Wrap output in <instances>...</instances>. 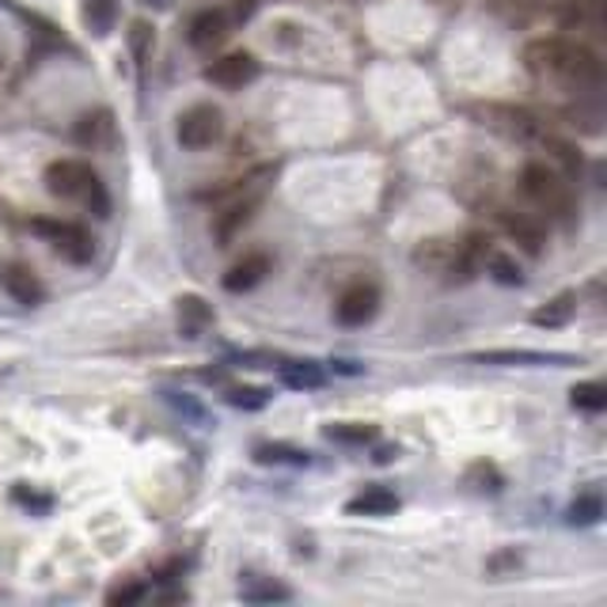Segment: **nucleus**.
Listing matches in <instances>:
<instances>
[{"instance_id":"obj_33","label":"nucleus","mask_w":607,"mask_h":607,"mask_svg":"<svg viewBox=\"0 0 607 607\" xmlns=\"http://www.w3.org/2000/svg\"><path fill=\"white\" fill-rule=\"evenodd\" d=\"M395 455H399L395 449H380V452H377V463H391Z\"/></svg>"},{"instance_id":"obj_32","label":"nucleus","mask_w":607,"mask_h":607,"mask_svg":"<svg viewBox=\"0 0 607 607\" xmlns=\"http://www.w3.org/2000/svg\"><path fill=\"white\" fill-rule=\"evenodd\" d=\"M141 8H152V12H167V8H175V0H137Z\"/></svg>"},{"instance_id":"obj_24","label":"nucleus","mask_w":607,"mask_h":607,"mask_svg":"<svg viewBox=\"0 0 607 607\" xmlns=\"http://www.w3.org/2000/svg\"><path fill=\"white\" fill-rule=\"evenodd\" d=\"M566 521L574 528H588V524H600L604 521V497L600 494H582L574 505H569Z\"/></svg>"},{"instance_id":"obj_21","label":"nucleus","mask_w":607,"mask_h":607,"mask_svg":"<svg viewBox=\"0 0 607 607\" xmlns=\"http://www.w3.org/2000/svg\"><path fill=\"white\" fill-rule=\"evenodd\" d=\"M80 16H84L88 31H92L95 39H106V34L114 31V23H119V0H84Z\"/></svg>"},{"instance_id":"obj_14","label":"nucleus","mask_w":607,"mask_h":607,"mask_svg":"<svg viewBox=\"0 0 607 607\" xmlns=\"http://www.w3.org/2000/svg\"><path fill=\"white\" fill-rule=\"evenodd\" d=\"M502 228L516 244L524 247L528 255H543V244H547V228L532 217V213H516V209H505L502 213Z\"/></svg>"},{"instance_id":"obj_12","label":"nucleus","mask_w":607,"mask_h":607,"mask_svg":"<svg viewBox=\"0 0 607 607\" xmlns=\"http://www.w3.org/2000/svg\"><path fill=\"white\" fill-rule=\"evenodd\" d=\"M0 285H4V292L12 297L16 304H23V308H39L42 300H47V285L34 278L27 266L12 263L4 266V274H0Z\"/></svg>"},{"instance_id":"obj_28","label":"nucleus","mask_w":607,"mask_h":607,"mask_svg":"<svg viewBox=\"0 0 607 607\" xmlns=\"http://www.w3.org/2000/svg\"><path fill=\"white\" fill-rule=\"evenodd\" d=\"M152 42H156V34H152V23L148 20H133L130 23V50H133V61H137V65H145V61H148Z\"/></svg>"},{"instance_id":"obj_25","label":"nucleus","mask_w":607,"mask_h":607,"mask_svg":"<svg viewBox=\"0 0 607 607\" xmlns=\"http://www.w3.org/2000/svg\"><path fill=\"white\" fill-rule=\"evenodd\" d=\"M569 403L577 410H588V414H600V410H607V388L600 380H585L569 391Z\"/></svg>"},{"instance_id":"obj_23","label":"nucleus","mask_w":607,"mask_h":607,"mask_svg":"<svg viewBox=\"0 0 607 607\" xmlns=\"http://www.w3.org/2000/svg\"><path fill=\"white\" fill-rule=\"evenodd\" d=\"M255 460L266 463V467H270V463H278V467H281V463H285V467H308L311 455L304 452V449H292V444H258Z\"/></svg>"},{"instance_id":"obj_16","label":"nucleus","mask_w":607,"mask_h":607,"mask_svg":"<svg viewBox=\"0 0 607 607\" xmlns=\"http://www.w3.org/2000/svg\"><path fill=\"white\" fill-rule=\"evenodd\" d=\"M577 292H558V297H551L547 304H539V308L532 311V323L535 327H547V330H558L566 327L569 319L577 316Z\"/></svg>"},{"instance_id":"obj_8","label":"nucleus","mask_w":607,"mask_h":607,"mask_svg":"<svg viewBox=\"0 0 607 607\" xmlns=\"http://www.w3.org/2000/svg\"><path fill=\"white\" fill-rule=\"evenodd\" d=\"M255 76H258V58L247 50L225 53V58H217L213 65H205V80L225 88V92H239V88H247Z\"/></svg>"},{"instance_id":"obj_22","label":"nucleus","mask_w":607,"mask_h":607,"mask_svg":"<svg viewBox=\"0 0 607 607\" xmlns=\"http://www.w3.org/2000/svg\"><path fill=\"white\" fill-rule=\"evenodd\" d=\"M281 380L289 383V388H297V391H316V388H323L327 383V372L319 369V364H311V361H285L281 364Z\"/></svg>"},{"instance_id":"obj_6","label":"nucleus","mask_w":607,"mask_h":607,"mask_svg":"<svg viewBox=\"0 0 607 607\" xmlns=\"http://www.w3.org/2000/svg\"><path fill=\"white\" fill-rule=\"evenodd\" d=\"M39 236H47V244H53V251L73 258V263H88L95 251L92 236L84 228L73 225V220H34L31 225Z\"/></svg>"},{"instance_id":"obj_15","label":"nucleus","mask_w":607,"mask_h":607,"mask_svg":"<svg viewBox=\"0 0 607 607\" xmlns=\"http://www.w3.org/2000/svg\"><path fill=\"white\" fill-rule=\"evenodd\" d=\"M266 274H270V258H266V255H244L225 274V289L228 292H247V289H255V285L263 281Z\"/></svg>"},{"instance_id":"obj_13","label":"nucleus","mask_w":607,"mask_h":607,"mask_svg":"<svg viewBox=\"0 0 607 607\" xmlns=\"http://www.w3.org/2000/svg\"><path fill=\"white\" fill-rule=\"evenodd\" d=\"M175 316H178V335L183 338H202L213 327V308L205 304L198 292H183L175 300Z\"/></svg>"},{"instance_id":"obj_17","label":"nucleus","mask_w":607,"mask_h":607,"mask_svg":"<svg viewBox=\"0 0 607 607\" xmlns=\"http://www.w3.org/2000/svg\"><path fill=\"white\" fill-rule=\"evenodd\" d=\"M395 508H399V497L391 494L388 486H369L346 502V513L350 516H388L395 513Z\"/></svg>"},{"instance_id":"obj_7","label":"nucleus","mask_w":607,"mask_h":607,"mask_svg":"<svg viewBox=\"0 0 607 607\" xmlns=\"http://www.w3.org/2000/svg\"><path fill=\"white\" fill-rule=\"evenodd\" d=\"M467 361L505 364V369H539V364L566 369V364H585L582 357H574V353H543V350H479V353H467Z\"/></svg>"},{"instance_id":"obj_20","label":"nucleus","mask_w":607,"mask_h":607,"mask_svg":"<svg viewBox=\"0 0 607 607\" xmlns=\"http://www.w3.org/2000/svg\"><path fill=\"white\" fill-rule=\"evenodd\" d=\"M535 145L551 152V160H555V164L562 167V175H566V178L582 175V152H577L574 145H569V141H562V137H555V133L543 130L539 137H535Z\"/></svg>"},{"instance_id":"obj_30","label":"nucleus","mask_w":607,"mask_h":607,"mask_svg":"<svg viewBox=\"0 0 607 607\" xmlns=\"http://www.w3.org/2000/svg\"><path fill=\"white\" fill-rule=\"evenodd\" d=\"M12 497L20 502L23 508H31V513H50V497L47 494H34V490H27V486H16L12 490Z\"/></svg>"},{"instance_id":"obj_19","label":"nucleus","mask_w":607,"mask_h":607,"mask_svg":"<svg viewBox=\"0 0 607 607\" xmlns=\"http://www.w3.org/2000/svg\"><path fill=\"white\" fill-rule=\"evenodd\" d=\"M76 141L84 148H103L114 141V122L106 111H95V114H84V119L76 122Z\"/></svg>"},{"instance_id":"obj_18","label":"nucleus","mask_w":607,"mask_h":607,"mask_svg":"<svg viewBox=\"0 0 607 607\" xmlns=\"http://www.w3.org/2000/svg\"><path fill=\"white\" fill-rule=\"evenodd\" d=\"M239 596H244V604H285L292 600V588L274 582V577H247L239 585Z\"/></svg>"},{"instance_id":"obj_2","label":"nucleus","mask_w":607,"mask_h":607,"mask_svg":"<svg viewBox=\"0 0 607 607\" xmlns=\"http://www.w3.org/2000/svg\"><path fill=\"white\" fill-rule=\"evenodd\" d=\"M47 191L53 194V198L84 202L95 217H106V209H111L100 175H95L84 160H53V164L47 167Z\"/></svg>"},{"instance_id":"obj_31","label":"nucleus","mask_w":607,"mask_h":607,"mask_svg":"<svg viewBox=\"0 0 607 607\" xmlns=\"http://www.w3.org/2000/svg\"><path fill=\"white\" fill-rule=\"evenodd\" d=\"M141 596H145V585L133 582V585H119V588H114V593L106 596V604H137Z\"/></svg>"},{"instance_id":"obj_1","label":"nucleus","mask_w":607,"mask_h":607,"mask_svg":"<svg viewBox=\"0 0 607 607\" xmlns=\"http://www.w3.org/2000/svg\"><path fill=\"white\" fill-rule=\"evenodd\" d=\"M524 69L532 76H543V80H562L569 88H600L604 84V61L600 53H593L582 42H569V39H558V34H543V39H532L524 47Z\"/></svg>"},{"instance_id":"obj_9","label":"nucleus","mask_w":607,"mask_h":607,"mask_svg":"<svg viewBox=\"0 0 607 607\" xmlns=\"http://www.w3.org/2000/svg\"><path fill=\"white\" fill-rule=\"evenodd\" d=\"M377 311H380L377 285H353V289H346L335 304V316L342 327H364Z\"/></svg>"},{"instance_id":"obj_4","label":"nucleus","mask_w":607,"mask_h":607,"mask_svg":"<svg viewBox=\"0 0 607 607\" xmlns=\"http://www.w3.org/2000/svg\"><path fill=\"white\" fill-rule=\"evenodd\" d=\"M266 175H270V167L251 175V178H239L244 186H232V202L217 213V217H213V236H217V247H228L232 239L239 236V228L255 217V209L263 205V186H266L263 178Z\"/></svg>"},{"instance_id":"obj_29","label":"nucleus","mask_w":607,"mask_h":607,"mask_svg":"<svg viewBox=\"0 0 607 607\" xmlns=\"http://www.w3.org/2000/svg\"><path fill=\"white\" fill-rule=\"evenodd\" d=\"M228 403L236 410H263L266 403H270V391L266 388H232Z\"/></svg>"},{"instance_id":"obj_27","label":"nucleus","mask_w":607,"mask_h":607,"mask_svg":"<svg viewBox=\"0 0 607 607\" xmlns=\"http://www.w3.org/2000/svg\"><path fill=\"white\" fill-rule=\"evenodd\" d=\"M327 441L369 444V441H377V430H372V425H361V422H338V425H327Z\"/></svg>"},{"instance_id":"obj_3","label":"nucleus","mask_w":607,"mask_h":607,"mask_svg":"<svg viewBox=\"0 0 607 607\" xmlns=\"http://www.w3.org/2000/svg\"><path fill=\"white\" fill-rule=\"evenodd\" d=\"M521 191L539 205L547 217L555 220H574V191H569L566 175H558L547 164H528L521 172Z\"/></svg>"},{"instance_id":"obj_11","label":"nucleus","mask_w":607,"mask_h":607,"mask_svg":"<svg viewBox=\"0 0 607 607\" xmlns=\"http://www.w3.org/2000/svg\"><path fill=\"white\" fill-rule=\"evenodd\" d=\"M486 126L505 133L508 141H535L543 133L539 122L528 111H516V106H486Z\"/></svg>"},{"instance_id":"obj_26","label":"nucleus","mask_w":607,"mask_h":607,"mask_svg":"<svg viewBox=\"0 0 607 607\" xmlns=\"http://www.w3.org/2000/svg\"><path fill=\"white\" fill-rule=\"evenodd\" d=\"M486 274L494 278L497 285H521L524 281V274H521V266H516V258H508V255H502V251H490L486 255Z\"/></svg>"},{"instance_id":"obj_5","label":"nucleus","mask_w":607,"mask_h":607,"mask_svg":"<svg viewBox=\"0 0 607 607\" xmlns=\"http://www.w3.org/2000/svg\"><path fill=\"white\" fill-rule=\"evenodd\" d=\"M175 137H178V145L191 152L213 148L220 137H225V114H220L213 103H194L191 111L178 114Z\"/></svg>"},{"instance_id":"obj_10","label":"nucleus","mask_w":607,"mask_h":607,"mask_svg":"<svg viewBox=\"0 0 607 607\" xmlns=\"http://www.w3.org/2000/svg\"><path fill=\"white\" fill-rule=\"evenodd\" d=\"M228 34H232V16L225 8H205V12H198L191 23H186V42H191L194 50L220 47Z\"/></svg>"}]
</instances>
